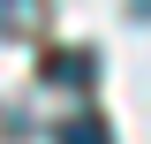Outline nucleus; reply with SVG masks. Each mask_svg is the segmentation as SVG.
Returning <instances> with one entry per match:
<instances>
[{"instance_id":"f03ea898","label":"nucleus","mask_w":151,"mask_h":144,"mask_svg":"<svg viewBox=\"0 0 151 144\" xmlns=\"http://www.w3.org/2000/svg\"><path fill=\"white\" fill-rule=\"evenodd\" d=\"M53 144H113V129H106V114H60V129H53Z\"/></svg>"},{"instance_id":"f257e3e1","label":"nucleus","mask_w":151,"mask_h":144,"mask_svg":"<svg viewBox=\"0 0 151 144\" xmlns=\"http://www.w3.org/2000/svg\"><path fill=\"white\" fill-rule=\"evenodd\" d=\"M38 76H45V84H68V91H91V84H98V53H91V46L45 53V68H38Z\"/></svg>"},{"instance_id":"7ed1b4c3","label":"nucleus","mask_w":151,"mask_h":144,"mask_svg":"<svg viewBox=\"0 0 151 144\" xmlns=\"http://www.w3.org/2000/svg\"><path fill=\"white\" fill-rule=\"evenodd\" d=\"M38 15H45V0H0V38H30Z\"/></svg>"}]
</instances>
